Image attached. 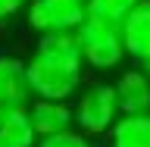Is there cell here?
<instances>
[{"instance_id":"1","label":"cell","mask_w":150,"mask_h":147,"mask_svg":"<svg viewBox=\"0 0 150 147\" xmlns=\"http://www.w3.org/2000/svg\"><path fill=\"white\" fill-rule=\"evenodd\" d=\"M28 85L35 97L69 100L84 78V56L78 44V31H53L41 35L31 60L25 63Z\"/></svg>"},{"instance_id":"2","label":"cell","mask_w":150,"mask_h":147,"mask_svg":"<svg viewBox=\"0 0 150 147\" xmlns=\"http://www.w3.org/2000/svg\"><path fill=\"white\" fill-rule=\"evenodd\" d=\"M75 31H78V44H81L84 66H91V69H97V72L116 69V66L128 56L125 53V44H122V31L119 28L103 25V22H94V19H84Z\"/></svg>"},{"instance_id":"3","label":"cell","mask_w":150,"mask_h":147,"mask_svg":"<svg viewBox=\"0 0 150 147\" xmlns=\"http://www.w3.org/2000/svg\"><path fill=\"white\" fill-rule=\"evenodd\" d=\"M119 100H116V88L106 82H94L88 85L78 100H75V125L84 135H103L110 131L119 119Z\"/></svg>"},{"instance_id":"4","label":"cell","mask_w":150,"mask_h":147,"mask_svg":"<svg viewBox=\"0 0 150 147\" xmlns=\"http://www.w3.org/2000/svg\"><path fill=\"white\" fill-rule=\"evenodd\" d=\"M84 19L88 13L81 0H28V25L38 35L75 31Z\"/></svg>"},{"instance_id":"5","label":"cell","mask_w":150,"mask_h":147,"mask_svg":"<svg viewBox=\"0 0 150 147\" xmlns=\"http://www.w3.org/2000/svg\"><path fill=\"white\" fill-rule=\"evenodd\" d=\"M31 85H28L25 63L16 56H0V113L13 107H28L31 103Z\"/></svg>"},{"instance_id":"6","label":"cell","mask_w":150,"mask_h":147,"mask_svg":"<svg viewBox=\"0 0 150 147\" xmlns=\"http://www.w3.org/2000/svg\"><path fill=\"white\" fill-rule=\"evenodd\" d=\"M28 116H31V125H35L38 138L66 131V129H72V122H75V110L72 107L66 100H50V97H31Z\"/></svg>"},{"instance_id":"7","label":"cell","mask_w":150,"mask_h":147,"mask_svg":"<svg viewBox=\"0 0 150 147\" xmlns=\"http://www.w3.org/2000/svg\"><path fill=\"white\" fill-rule=\"evenodd\" d=\"M116 100L119 113H147L150 110V75L144 69H125L116 78Z\"/></svg>"},{"instance_id":"8","label":"cell","mask_w":150,"mask_h":147,"mask_svg":"<svg viewBox=\"0 0 150 147\" xmlns=\"http://www.w3.org/2000/svg\"><path fill=\"white\" fill-rule=\"evenodd\" d=\"M119 31H122L125 53L141 63V60L150 53V0H141L138 6L131 9Z\"/></svg>"},{"instance_id":"9","label":"cell","mask_w":150,"mask_h":147,"mask_svg":"<svg viewBox=\"0 0 150 147\" xmlns=\"http://www.w3.org/2000/svg\"><path fill=\"white\" fill-rule=\"evenodd\" d=\"M112 147H150V110L147 113H122L110 129Z\"/></svg>"},{"instance_id":"10","label":"cell","mask_w":150,"mask_h":147,"mask_svg":"<svg viewBox=\"0 0 150 147\" xmlns=\"http://www.w3.org/2000/svg\"><path fill=\"white\" fill-rule=\"evenodd\" d=\"M0 135L9 147H35L38 144V131L31 125L28 107H13V110L0 113Z\"/></svg>"},{"instance_id":"11","label":"cell","mask_w":150,"mask_h":147,"mask_svg":"<svg viewBox=\"0 0 150 147\" xmlns=\"http://www.w3.org/2000/svg\"><path fill=\"white\" fill-rule=\"evenodd\" d=\"M141 0H84V13L94 22H103V25L122 28V22L128 19V13L138 6Z\"/></svg>"},{"instance_id":"12","label":"cell","mask_w":150,"mask_h":147,"mask_svg":"<svg viewBox=\"0 0 150 147\" xmlns=\"http://www.w3.org/2000/svg\"><path fill=\"white\" fill-rule=\"evenodd\" d=\"M35 147H91V138L81 129H66V131H56V135L41 138Z\"/></svg>"},{"instance_id":"13","label":"cell","mask_w":150,"mask_h":147,"mask_svg":"<svg viewBox=\"0 0 150 147\" xmlns=\"http://www.w3.org/2000/svg\"><path fill=\"white\" fill-rule=\"evenodd\" d=\"M22 3H28V0H0V22L9 16H16L19 9H22Z\"/></svg>"},{"instance_id":"14","label":"cell","mask_w":150,"mask_h":147,"mask_svg":"<svg viewBox=\"0 0 150 147\" xmlns=\"http://www.w3.org/2000/svg\"><path fill=\"white\" fill-rule=\"evenodd\" d=\"M138 66H141V69H144V72H147V75H150V53H147V56H144V60H141V63H138Z\"/></svg>"},{"instance_id":"15","label":"cell","mask_w":150,"mask_h":147,"mask_svg":"<svg viewBox=\"0 0 150 147\" xmlns=\"http://www.w3.org/2000/svg\"><path fill=\"white\" fill-rule=\"evenodd\" d=\"M0 147H9V144H6V141H3V135H0Z\"/></svg>"},{"instance_id":"16","label":"cell","mask_w":150,"mask_h":147,"mask_svg":"<svg viewBox=\"0 0 150 147\" xmlns=\"http://www.w3.org/2000/svg\"><path fill=\"white\" fill-rule=\"evenodd\" d=\"M81 3H84V0H81Z\"/></svg>"}]
</instances>
